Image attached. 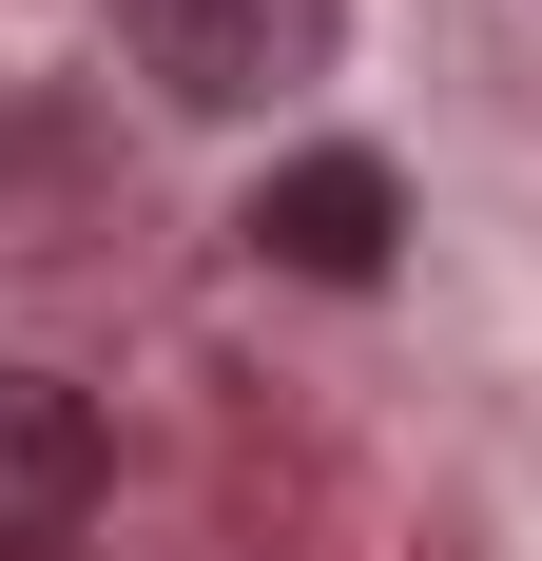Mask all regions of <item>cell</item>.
Instances as JSON below:
<instances>
[{"mask_svg":"<svg viewBox=\"0 0 542 561\" xmlns=\"http://www.w3.org/2000/svg\"><path fill=\"white\" fill-rule=\"evenodd\" d=\"M116 39L156 58V98H194V116H271V98H310V78H329L349 0H116Z\"/></svg>","mask_w":542,"mask_h":561,"instance_id":"1","label":"cell"},{"mask_svg":"<svg viewBox=\"0 0 542 561\" xmlns=\"http://www.w3.org/2000/svg\"><path fill=\"white\" fill-rule=\"evenodd\" d=\"M387 214H407L387 156H291V174L252 194V252H271V272H310V290H369V272H387Z\"/></svg>","mask_w":542,"mask_h":561,"instance_id":"3","label":"cell"},{"mask_svg":"<svg viewBox=\"0 0 542 561\" xmlns=\"http://www.w3.org/2000/svg\"><path fill=\"white\" fill-rule=\"evenodd\" d=\"M78 523H98V407L0 348V561H58Z\"/></svg>","mask_w":542,"mask_h":561,"instance_id":"2","label":"cell"}]
</instances>
